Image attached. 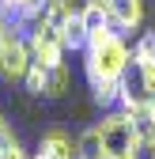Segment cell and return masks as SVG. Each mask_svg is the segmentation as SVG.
Segmentation results:
<instances>
[{"label":"cell","mask_w":155,"mask_h":159,"mask_svg":"<svg viewBox=\"0 0 155 159\" xmlns=\"http://www.w3.org/2000/svg\"><path fill=\"white\" fill-rule=\"evenodd\" d=\"M129 68H132V46H129V38L121 30L106 27L99 34H91V42L83 49V76H87L91 87L121 84Z\"/></svg>","instance_id":"6da1fadb"},{"label":"cell","mask_w":155,"mask_h":159,"mask_svg":"<svg viewBox=\"0 0 155 159\" xmlns=\"http://www.w3.org/2000/svg\"><path fill=\"white\" fill-rule=\"evenodd\" d=\"M30 65H34V57H30V46H27V23H19L15 15L0 11V76L8 84H23Z\"/></svg>","instance_id":"7a4b0ae2"},{"label":"cell","mask_w":155,"mask_h":159,"mask_svg":"<svg viewBox=\"0 0 155 159\" xmlns=\"http://www.w3.org/2000/svg\"><path fill=\"white\" fill-rule=\"evenodd\" d=\"M102 133V152L106 159H140L144 144H140V136H136V125H132V117L121 110V106H113L102 114V121H95Z\"/></svg>","instance_id":"3957f363"},{"label":"cell","mask_w":155,"mask_h":159,"mask_svg":"<svg viewBox=\"0 0 155 159\" xmlns=\"http://www.w3.org/2000/svg\"><path fill=\"white\" fill-rule=\"evenodd\" d=\"M27 46H30V57H34L38 65H46V68L64 65V57H68V46H64L61 23H57V19H49L46 11L27 27Z\"/></svg>","instance_id":"277c9868"},{"label":"cell","mask_w":155,"mask_h":159,"mask_svg":"<svg viewBox=\"0 0 155 159\" xmlns=\"http://www.w3.org/2000/svg\"><path fill=\"white\" fill-rule=\"evenodd\" d=\"M102 8L110 15V27L121 34H132L144 27V0H102Z\"/></svg>","instance_id":"5b68a950"},{"label":"cell","mask_w":155,"mask_h":159,"mask_svg":"<svg viewBox=\"0 0 155 159\" xmlns=\"http://www.w3.org/2000/svg\"><path fill=\"white\" fill-rule=\"evenodd\" d=\"M30 159H80V148L64 129H49V133H42Z\"/></svg>","instance_id":"8992f818"},{"label":"cell","mask_w":155,"mask_h":159,"mask_svg":"<svg viewBox=\"0 0 155 159\" xmlns=\"http://www.w3.org/2000/svg\"><path fill=\"white\" fill-rule=\"evenodd\" d=\"M68 87H72V72H68V61L64 65H53V68H46L42 72V98H64L68 95Z\"/></svg>","instance_id":"52a82bcc"},{"label":"cell","mask_w":155,"mask_h":159,"mask_svg":"<svg viewBox=\"0 0 155 159\" xmlns=\"http://www.w3.org/2000/svg\"><path fill=\"white\" fill-rule=\"evenodd\" d=\"M61 34H64V46L76 49V53H83L87 42H91V34H87V27H83V15H80V11H72L68 19H61Z\"/></svg>","instance_id":"ba28073f"},{"label":"cell","mask_w":155,"mask_h":159,"mask_svg":"<svg viewBox=\"0 0 155 159\" xmlns=\"http://www.w3.org/2000/svg\"><path fill=\"white\" fill-rule=\"evenodd\" d=\"M49 8V0H0V11H8V15H15L19 23H34L38 15H42Z\"/></svg>","instance_id":"9c48e42d"},{"label":"cell","mask_w":155,"mask_h":159,"mask_svg":"<svg viewBox=\"0 0 155 159\" xmlns=\"http://www.w3.org/2000/svg\"><path fill=\"white\" fill-rule=\"evenodd\" d=\"M80 15H83L87 34H99V30L110 27V15H106V8H102V0H83V4H80Z\"/></svg>","instance_id":"30bf717a"},{"label":"cell","mask_w":155,"mask_h":159,"mask_svg":"<svg viewBox=\"0 0 155 159\" xmlns=\"http://www.w3.org/2000/svg\"><path fill=\"white\" fill-rule=\"evenodd\" d=\"M129 117H132V125H136V136H140L144 152H148V148H155V114H151V106H140V110H132Z\"/></svg>","instance_id":"8fae6325"},{"label":"cell","mask_w":155,"mask_h":159,"mask_svg":"<svg viewBox=\"0 0 155 159\" xmlns=\"http://www.w3.org/2000/svg\"><path fill=\"white\" fill-rule=\"evenodd\" d=\"M132 65L136 68H151L155 65V30H144L132 42Z\"/></svg>","instance_id":"7c38bea8"},{"label":"cell","mask_w":155,"mask_h":159,"mask_svg":"<svg viewBox=\"0 0 155 159\" xmlns=\"http://www.w3.org/2000/svg\"><path fill=\"white\" fill-rule=\"evenodd\" d=\"M0 159H30V155H27V148H23V144L15 140V144H8L4 152H0Z\"/></svg>","instance_id":"4fadbf2b"},{"label":"cell","mask_w":155,"mask_h":159,"mask_svg":"<svg viewBox=\"0 0 155 159\" xmlns=\"http://www.w3.org/2000/svg\"><path fill=\"white\" fill-rule=\"evenodd\" d=\"M8 144H15V133H11V125L4 121V117H0V152H4Z\"/></svg>","instance_id":"5bb4252c"},{"label":"cell","mask_w":155,"mask_h":159,"mask_svg":"<svg viewBox=\"0 0 155 159\" xmlns=\"http://www.w3.org/2000/svg\"><path fill=\"white\" fill-rule=\"evenodd\" d=\"M140 72H144V80H148V87H151V95H155V65H151V68H140Z\"/></svg>","instance_id":"9a60e30c"},{"label":"cell","mask_w":155,"mask_h":159,"mask_svg":"<svg viewBox=\"0 0 155 159\" xmlns=\"http://www.w3.org/2000/svg\"><path fill=\"white\" fill-rule=\"evenodd\" d=\"M151 114H155V95H151Z\"/></svg>","instance_id":"2e32d148"},{"label":"cell","mask_w":155,"mask_h":159,"mask_svg":"<svg viewBox=\"0 0 155 159\" xmlns=\"http://www.w3.org/2000/svg\"><path fill=\"white\" fill-rule=\"evenodd\" d=\"M148 155H151V159H155V148H148Z\"/></svg>","instance_id":"e0dca14e"}]
</instances>
